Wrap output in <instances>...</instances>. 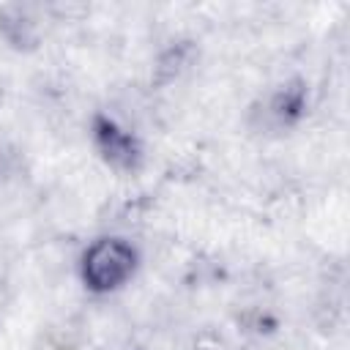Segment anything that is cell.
Returning a JSON list of instances; mask_svg holds the SVG:
<instances>
[{
	"label": "cell",
	"instance_id": "1",
	"mask_svg": "<svg viewBox=\"0 0 350 350\" xmlns=\"http://www.w3.org/2000/svg\"><path fill=\"white\" fill-rule=\"evenodd\" d=\"M139 271V249L123 235H101L90 241L77 262V279L88 295L109 298L126 290Z\"/></svg>",
	"mask_w": 350,
	"mask_h": 350
},
{
	"label": "cell",
	"instance_id": "2",
	"mask_svg": "<svg viewBox=\"0 0 350 350\" xmlns=\"http://www.w3.org/2000/svg\"><path fill=\"white\" fill-rule=\"evenodd\" d=\"M93 145L101 153L104 164L115 172H137L142 161V148L131 126L120 123L118 118L98 115L93 118Z\"/></svg>",
	"mask_w": 350,
	"mask_h": 350
}]
</instances>
